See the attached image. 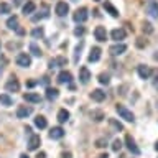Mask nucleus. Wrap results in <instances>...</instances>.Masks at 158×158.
<instances>
[{"label":"nucleus","instance_id":"nucleus-7","mask_svg":"<svg viewBox=\"0 0 158 158\" xmlns=\"http://www.w3.org/2000/svg\"><path fill=\"white\" fill-rule=\"evenodd\" d=\"M5 89H7V92H18L20 91V82L15 77H12L7 84H5Z\"/></svg>","mask_w":158,"mask_h":158},{"label":"nucleus","instance_id":"nucleus-15","mask_svg":"<svg viewBox=\"0 0 158 158\" xmlns=\"http://www.w3.org/2000/svg\"><path fill=\"white\" fill-rule=\"evenodd\" d=\"M91 99L96 102H102L104 99H106V92L102 91V89H94V91L91 92Z\"/></svg>","mask_w":158,"mask_h":158},{"label":"nucleus","instance_id":"nucleus-48","mask_svg":"<svg viewBox=\"0 0 158 158\" xmlns=\"http://www.w3.org/2000/svg\"><path fill=\"white\" fill-rule=\"evenodd\" d=\"M155 148H156V152H158V142L155 143Z\"/></svg>","mask_w":158,"mask_h":158},{"label":"nucleus","instance_id":"nucleus-45","mask_svg":"<svg viewBox=\"0 0 158 158\" xmlns=\"http://www.w3.org/2000/svg\"><path fill=\"white\" fill-rule=\"evenodd\" d=\"M12 2H13V5H15V7H18V5H22V2H23V0H12Z\"/></svg>","mask_w":158,"mask_h":158},{"label":"nucleus","instance_id":"nucleus-44","mask_svg":"<svg viewBox=\"0 0 158 158\" xmlns=\"http://www.w3.org/2000/svg\"><path fill=\"white\" fill-rule=\"evenodd\" d=\"M36 158H46V153H44V152H40L38 155H36Z\"/></svg>","mask_w":158,"mask_h":158},{"label":"nucleus","instance_id":"nucleus-37","mask_svg":"<svg viewBox=\"0 0 158 158\" xmlns=\"http://www.w3.org/2000/svg\"><path fill=\"white\" fill-rule=\"evenodd\" d=\"M84 33H86V28L84 27H76L74 28V35H76V36H82Z\"/></svg>","mask_w":158,"mask_h":158},{"label":"nucleus","instance_id":"nucleus-24","mask_svg":"<svg viewBox=\"0 0 158 158\" xmlns=\"http://www.w3.org/2000/svg\"><path fill=\"white\" fill-rule=\"evenodd\" d=\"M104 8H106L107 12L112 15V17H118V10H117L115 7H114V5H112L110 2H106V3H104Z\"/></svg>","mask_w":158,"mask_h":158},{"label":"nucleus","instance_id":"nucleus-25","mask_svg":"<svg viewBox=\"0 0 158 158\" xmlns=\"http://www.w3.org/2000/svg\"><path fill=\"white\" fill-rule=\"evenodd\" d=\"M0 104H2V106H12L13 104V99L8 96V94H0Z\"/></svg>","mask_w":158,"mask_h":158},{"label":"nucleus","instance_id":"nucleus-9","mask_svg":"<svg viewBox=\"0 0 158 158\" xmlns=\"http://www.w3.org/2000/svg\"><path fill=\"white\" fill-rule=\"evenodd\" d=\"M94 36H96L97 41H106L107 40V31L104 27H96V30H94Z\"/></svg>","mask_w":158,"mask_h":158},{"label":"nucleus","instance_id":"nucleus-40","mask_svg":"<svg viewBox=\"0 0 158 158\" xmlns=\"http://www.w3.org/2000/svg\"><path fill=\"white\" fill-rule=\"evenodd\" d=\"M56 63L61 64V66H64V64H66V58H61V56H59V58L56 59Z\"/></svg>","mask_w":158,"mask_h":158},{"label":"nucleus","instance_id":"nucleus-2","mask_svg":"<svg viewBox=\"0 0 158 158\" xmlns=\"http://www.w3.org/2000/svg\"><path fill=\"white\" fill-rule=\"evenodd\" d=\"M87 17H89V15H87V8L82 7V8H77L76 12H74L73 20H74L76 23H84V22L87 20Z\"/></svg>","mask_w":158,"mask_h":158},{"label":"nucleus","instance_id":"nucleus-13","mask_svg":"<svg viewBox=\"0 0 158 158\" xmlns=\"http://www.w3.org/2000/svg\"><path fill=\"white\" fill-rule=\"evenodd\" d=\"M64 137V130L61 127H53L51 130H49V138H53V140H59V138Z\"/></svg>","mask_w":158,"mask_h":158},{"label":"nucleus","instance_id":"nucleus-47","mask_svg":"<svg viewBox=\"0 0 158 158\" xmlns=\"http://www.w3.org/2000/svg\"><path fill=\"white\" fill-rule=\"evenodd\" d=\"M99 158H109V156H107V153H106V155H101Z\"/></svg>","mask_w":158,"mask_h":158},{"label":"nucleus","instance_id":"nucleus-14","mask_svg":"<svg viewBox=\"0 0 158 158\" xmlns=\"http://www.w3.org/2000/svg\"><path fill=\"white\" fill-rule=\"evenodd\" d=\"M56 81L59 84H66V82H71L73 81V76H71V73H69V71H61V73L58 74Z\"/></svg>","mask_w":158,"mask_h":158},{"label":"nucleus","instance_id":"nucleus-19","mask_svg":"<svg viewBox=\"0 0 158 158\" xmlns=\"http://www.w3.org/2000/svg\"><path fill=\"white\" fill-rule=\"evenodd\" d=\"M147 10H148V13H150L153 18H158V3L155 2V0H150V2H148Z\"/></svg>","mask_w":158,"mask_h":158},{"label":"nucleus","instance_id":"nucleus-22","mask_svg":"<svg viewBox=\"0 0 158 158\" xmlns=\"http://www.w3.org/2000/svg\"><path fill=\"white\" fill-rule=\"evenodd\" d=\"M49 10H48V7H46V5H43V12L41 13H38V15H35V17L31 18L33 20V22H38V20H41V18H48L49 17Z\"/></svg>","mask_w":158,"mask_h":158},{"label":"nucleus","instance_id":"nucleus-10","mask_svg":"<svg viewBox=\"0 0 158 158\" xmlns=\"http://www.w3.org/2000/svg\"><path fill=\"white\" fill-rule=\"evenodd\" d=\"M137 71H138V76H140V79H148L152 76V69L145 66V64H140V66L137 68Z\"/></svg>","mask_w":158,"mask_h":158},{"label":"nucleus","instance_id":"nucleus-21","mask_svg":"<svg viewBox=\"0 0 158 158\" xmlns=\"http://www.w3.org/2000/svg\"><path fill=\"white\" fill-rule=\"evenodd\" d=\"M7 27L10 28V30H17V31H18V18L17 17H15V15H13V17H10L8 20H7Z\"/></svg>","mask_w":158,"mask_h":158},{"label":"nucleus","instance_id":"nucleus-11","mask_svg":"<svg viewBox=\"0 0 158 158\" xmlns=\"http://www.w3.org/2000/svg\"><path fill=\"white\" fill-rule=\"evenodd\" d=\"M89 79H91V73H89V69L86 66H82L81 69H79V81H81L82 84H87Z\"/></svg>","mask_w":158,"mask_h":158},{"label":"nucleus","instance_id":"nucleus-30","mask_svg":"<svg viewBox=\"0 0 158 158\" xmlns=\"http://www.w3.org/2000/svg\"><path fill=\"white\" fill-rule=\"evenodd\" d=\"M99 82H101V84H106V86H107V84L110 82V76H109V74H106V73H101V74H99Z\"/></svg>","mask_w":158,"mask_h":158},{"label":"nucleus","instance_id":"nucleus-43","mask_svg":"<svg viewBox=\"0 0 158 158\" xmlns=\"http://www.w3.org/2000/svg\"><path fill=\"white\" fill-rule=\"evenodd\" d=\"M27 86H28V87H35V86H36V82H35V81H28Z\"/></svg>","mask_w":158,"mask_h":158},{"label":"nucleus","instance_id":"nucleus-46","mask_svg":"<svg viewBox=\"0 0 158 158\" xmlns=\"http://www.w3.org/2000/svg\"><path fill=\"white\" fill-rule=\"evenodd\" d=\"M20 158H30V156L27 155V153H22V155H20Z\"/></svg>","mask_w":158,"mask_h":158},{"label":"nucleus","instance_id":"nucleus-4","mask_svg":"<svg viewBox=\"0 0 158 158\" xmlns=\"http://www.w3.org/2000/svg\"><path fill=\"white\" fill-rule=\"evenodd\" d=\"M125 145H127V148L133 153V155H140V148L135 145V140H133L132 135H128V133L125 135Z\"/></svg>","mask_w":158,"mask_h":158},{"label":"nucleus","instance_id":"nucleus-6","mask_svg":"<svg viewBox=\"0 0 158 158\" xmlns=\"http://www.w3.org/2000/svg\"><path fill=\"white\" fill-rule=\"evenodd\" d=\"M54 12H56L58 17H64L68 12H69V5L66 2H58L56 3V8H54Z\"/></svg>","mask_w":158,"mask_h":158},{"label":"nucleus","instance_id":"nucleus-17","mask_svg":"<svg viewBox=\"0 0 158 158\" xmlns=\"http://www.w3.org/2000/svg\"><path fill=\"white\" fill-rule=\"evenodd\" d=\"M110 36H112V40H115V41H120V40H123L127 36V33H125V30H122V28H115V30H112Z\"/></svg>","mask_w":158,"mask_h":158},{"label":"nucleus","instance_id":"nucleus-29","mask_svg":"<svg viewBox=\"0 0 158 158\" xmlns=\"http://www.w3.org/2000/svg\"><path fill=\"white\" fill-rule=\"evenodd\" d=\"M30 51H31V54H33V56H38V58L43 54V53H41V49L38 48V44H35V43H31V44H30Z\"/></svg>","mask_w":158,"mask_h":158},{"label":"nucleus","instance_id":"nucleus-39","mask_svg":"<svg viewBox=\"0 0 158 158\" xmlns=\"http://www.w3.org/2000/svg\"><path fill=\"white\" fill-rule=\"evenodd\" d=\"M135 43H137L138 48H145V46H147V40H145V38H137Z\"/></svg>","mask_w":158,"mask_h":158},{"label":"nucleus","instance_id":"nucleus-32","mask_svg":"<svg viewBox=\"0 0 158 158\" xmlns=\"http://www.w3.org/2000/svg\"><path fill=\"white\" fill-rule=\"evenodd\" d=\"M142 30H143V33H147V35L153 33V27H152V23H148V22L142 23Z\"/></svg>","mask_w":158,"mask_h":158},{"label":"nucleus","instance_id":"nucleus-3","mask_svg":"<svg viewBox=\"0 0 158 158\" xmlns=\"http://www.w3.org/2000/svg\"><path fill=\"white\" fill-rule=\"evenodd\" d=\"M17 64L20 68H30V66H31V58H30V54L20 53L17 56Z\"/></svg>","mask_w":158,"mask_h":158},{"label":"nucleus","instance_id":"nucleus-36","mask_svg":"<svg viewBox=\"0 0 158 158\" xmlns=\"http://www.w3.org/2000/svg\"><path fill=\"white\" fill-rule=\"evenodd\" d=\"M122 148V142L118 140V138H115V140H114V143H112V150L114 152H118Z\"/></svg>","mask_w":158,"mask_h":158},{"label":"nucleus","instance_id":"nucleus-31","mask_svg":"<svg viewBox=\"0 0 158 158\" xmlns=\"http://www.w3.org/2000/svg\"><path fill=\"white\" fill-rule=\"evenodd\" d=\"M109 123H110V125H112L114 128H115V130H117V132H118V130H120V132L123 130V125H122V123H120V122H117V120H115V118H109Z\"/></svg>","mask_w":158,"mask_h":158},{"label":"nucleus","instance_id":"nucleus-27","mask_svg":"<svg viewBox=\"0 0 158 158\" xmlns=\"http://www.w3.org/2000/svg\"><path fill=\"white\" fill-rule=\"evenodd\" d=\"M69 118V112L66 110V109H59V112H58V120L61 122V123H64Z\"/></svg>","mask_w":158,"mask_h":158},{"label":"nucleus","instance_id":"nucleus-42","mask_svg":"<svg viewBox=\"0 0 158 158\" xmlns=\"http://www.w3.org/2000/svg\"><path fill=\"white\" fill-rule=\"evenodd\" d=\"M153 86L158 89V73H155V79H153Z\"/></svg>","mask_w":158,"mask_h":158},{"label":"nucleus","instance_id":"nucleus-1","mask_svg":"<svg viewBox=\"0 0 158 158\" xmlns=\"http://www.w3.org/2000/svg\"><path fill=\"white\" fill-rule=\"evenodd\" d=\"M115 110H117V114L123 118V120H127V122H133V120H135V115H133L132 110H128L125 106H120V104H118V106L115 107Z\"/></svg>","mask_w":158,"mask_h":158},{"label":"nucleus","instance_id":"nucleus-41","mask_svg":"<svg viewBox=\"0 0 158 158\" xmlns=\"http://www.w3.org/2000/svg\"><path fill=\"white\" fill-rule=\"evenodd\" d=\"M61 158H73V155H71V152H63Z\"/></svg>","mask_w":158,"mask_h":158},{"label":"nucleus","instance_id":"nucleus-8","mask_svg":"<svg viewBox=\"0 0 158 158\" xmlns=\"http://www.w3.org/2000/svg\"><path fill=\"white\" fill-rule=\"evenodd\" d=\"M31 112H33V109L30 106H22V107H18V110H17V117L18 118H27L28 115H31Z\"/></svg>","mask_w":158,"mask_h":158},{"label":"nucleus","instance_id":"nucleus-23","mask_svg":"<svg viewBox=\"0 0 158 158\" xmlns=\"http://www.w3.org/2000/svg\"><path fill=\"white\" fill-rule=\"evenodd\" d=\"M35 125H36L38 128H46L48 122H46V118H44L43 115H38L36 118H35Z\"/></svg>","mask_w":158,"mask_h":158},{"label":"nucleus","instance_id":"nucleus-5","mask_svg":"<svg viewBox=\"0 0 158 158\" xmlns=\"http://www.w3.org/2000/svg\"><path fill=\"white\" fill-rule=\"evenodd\" d=\"M109 51H110L112 56H118V54H123L127 51V46L123 43H117V44H114V46H110Z\"/></svg>","mask_w":158,"mask_h":158},{"label":"nucleus","instance_id":"nucleus-34","mask_svg":"<svg viewBox=\"0 0 158 158\" xmlns=\"http://www.w3.org/2000/svg\"><path fill=\"white\" fill-rule=\"evenodd\" d=\"M43 35H44V30H43L41 27H40V28H35L33 31H31V36H33V38H41Z\"/></svg>","mask_w":158,"mask_h":158},{"label":"nucleus","instance_id":"nucleus-38","mask_svg":"<svg viewBox=\"0 0 158 158\" xmlns=\"http://www.w3.org/2000/svg\"><path fill=\"white\" fill-rule=\"evenodd\" d=\"M106 145H107V140H106V138H97V140H96V147H97V148H104Z\"/></svg>","mask_w":158,"mask_h":158},{"label":"nucleus","instance_id":"nucleus-16","mask_svg":"<svg viewBox=\"0 0 158 158\" xmlns=\"http://www.w3.org/2000/svg\"><path fill=\"white\" fill-rule=\"evenodd\" d=\"M101 48L99 46H94L92 49H91V54H89V63H96V61H99L101 59Z\"/></svg>","mask_w":158,"mask_h":158},{"label":"nucleus","instance_id":"nucleus-28","mask_svg":"<svg viewBox=\"0 0 158 158\" xmlns=\"http://www.w3.org/2000/svg\"><path fill=\"white\" fill-rule=\"evenodd\" d=\"M91 118L94 122H101L102 118H104V112L102 110H92L91 112Z\"/></svg>","mask_w":158,"mask_h":158},{"label":"nucleus","instance_id":"nucleus-33","mask_svg":"<svg viewBox=\"0 0 158 158\" xmlns=\"http://www.w3.org/2000/svg\"><path fill=\"white\" fill-rule=\"evenodd\" d=\"M12 12V7L8 3H0V15H5V13H10Z\"/></svg>","mask_w":158,"mask_h":158},{"label":"nucleus","instance_id":"nucleus-35","mask_svg":"<svg viewBox=\"0 0 158 158\" xmlns=\"http://www.w3.org/2000/svg\"><path fill=\"white\" fill-rule=\"evenodd\" d=\"M81 49H82V43H79L76 49H74V63L79 61V56H81Z\"/></svg>","mask_w":158,"mask_h":158},{"label":"nucleus","instance_id":"nucleus-18","mask_svg":"<svg viewBox=\"0 0 158 158\" xmlns=\"http://www.w3.org/2000/svg\"><path fill=\"white\" fill-rule=\"evenodd\" d=\"M40 143H41V138H40V135H31L28 140V148L30 150H36V148L40 147Z\"/></svg>","mask_w":158,"mask_h":158},{"label":"nucleus","instance_id":"nucleus-20","mask_svg":"<svg viewBox=\"0 0 158 158\" xmlns=\"http://www.w3.org/2000/svg\"><path fill=\"white\" fill-rule=\"evenodd\" d=\"M35 8H36V5H35V2H31V0H28L27 3L23 5V13L25 15H30L35 12Z\"/></svg>","mask_w":158,"mask_h":158},{"label":"nucleus","instance_id":"nucleus-26","mask_svg":"<svg viewBox=\"0 0 158 158\" xmlns=\"http://www.w3.org/2000/svg\"><path fill=\"white\" fill-rule=\"evenodd\" d=\"M58 96H59V91H58V89H54V87H48V89H46V97L49 99V101H54Z\"/></svg>","mask_w":158,"mask_h":158},{"label":"nucleus","instance_id":"nucleus-12","mask_svg":"<svg viewBox=\"0 0 158 158\" xmlns=\"http://www.w3.org/2000/svg\"><path fill=\"white\" fill-rule=\"evenodd\" d=\"M23 99L27 102H31V104L41 102V97H40V94H36V92H27V94H23Z\"/></svg>","mask_w":158,"mask_h":158}]
</instances>
